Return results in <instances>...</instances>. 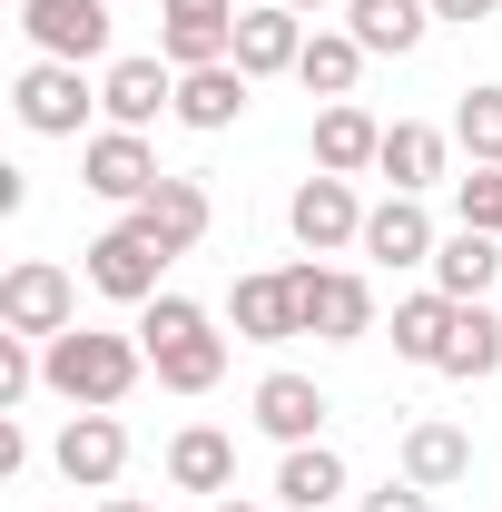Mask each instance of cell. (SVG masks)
Instances as JSON below:
<instances>
[{"label": "cell", "mask_w": 502, "mask_h": 512, "mask_svg": "<svg viewBox=\"0 0 502 512\" xmlns=\"http://www.w3.org/2000/svg\"><path fill=\"white\" fill-rule=\"evenodd\" d=\"M384 158V128L355 109V99H325V119H315V168L325 178H365Z\"/></svg>", "instance_id": "15"}, {"label": "cell", "mask_w": 502, "mask_h": 512, "mask_svg": "<svg viewBox=\"0 0 502 512\" xmlns=\"http://www.w3.org/2000/svg\"><path fill=\"white\" fill-rule=\"evenodd\" d=\"M168 483H178V493H227V483H237V444H227L217 424H188V434L168 444Z\"/></svg>", "instance_id": "24"}, {"label": "cell", "mask_w": 502, "mask_h": 512, "mask_svg": "<svg viewBox=\"0 0 502 512\" xmlns=\"http://www.w3.org/2000/svg\"><path fill=\"white\" fill-rule=\"evenodd\" d=\"M30 384H40V355H30V335H10V325H0V414H10Z\"/></svg>", "instance_id": "31"}, {"label": "cell", "mask_w": 502, "mask_h": 512, "mask_svg": "<svg viewBox=\"0 0 502 512\" xmlns=\"http://www.w3.org/2000/svg\"><path fill=\"white\" fill-rule=\"evenodd\" d=\"M384 178H394V197H424L443 178V128H424V119H394L384 128V158H375Z\"/></svg>", "instance_id": "23"}, {"label": "cell", "mask_w": 502, "mask_h": 512, "mask_svg": "<svg viewBox=\"0 0 502 512\" xmlns=\"http://www.w3.org/2000/svg\"><path fill=\"white\" fill-rule=\"evenodd\" d=\"M345 20H355V40H365L375 60H404V50H424L434 0H345Z\"/></svg>", "instance_id": "19"}, {"label": "cell", "mask_w": 502, "mask_h": 512, "mask_svg": "<svg viewBox=\"0 0 502 512\" xmlns=\"http://www.w3.org/2000/svg\"><path fill=\"white\" fill-rule=\"evenodd\" d=\"M0 325L50 345V335H69V325H79V286H69L50 256H20V266L0 276Z\"/></svg>", "instance_id": "3"}, {"label": "cell", "mask_w": 502, "mask_h": 512, "mask_svg": "<svg viewBox=\"0 0 502 512\" xmlns=\"http://www.w3.org/2000/svg\"><path fill=\"white\" fill-rule=\"evenodd\" d=\"M256 424H266L276 444H315V424H325V384H315V375H266V384H256Z\"/></svg>", "instance_id": "20"}, {"label": "cell", "mask_w": 502, "mask_h": 512, "mask_svg": "<svg viewBox=\"0 0 502 512\" xmlns=\"http://www.w3.org/2000/svg\"><path fill=\"white\" fill-rule=\"evenodd\" d=\"M365 512H434V493L424 483H384V493H365Z\"/></svg>", "instance_id": "32"}, {"label": "cell", "mask_w": 502, "mask_h": 512, "mask_svg": "<svg viewBox=\"0 0 502 512\" xmlns=\"http://www.w3.org/2000/svg\"><path fill=\"white\" fill-rule=\"evenodd\" d=\"M296 306H306V335L325 345H355V335H375V286L365 276H345V266H296Z\"/></svg>", "instance_id": "6"}, {"label": "cell", "mask_w": 502, "mask_h": 512, "mask_svg": "<svg viewBox=\"0 0 502 512\" xmlns=\"http://www.w3.org/2000/svg\"><path fill=\"white\" fill-rule=\"evenodd\" d=\"M453 138L473 148V168H502V89H463V109H453Z\"/></svg>", "instance_id": "29"}, {"label": "cell", "mask_w": 502, "mask_h": 512, "mask_svg": "<svg viewBox=\"0 0 502 512\" xmlns=\"http://www.w3.org/2000/svg\"><path fill=\"white\" fill-rule=\"evenodd\" d=\"M365 60H375V50H365L355 30H315V40H306V60H296V79H306L315 99H355Z\"/></svg>", "instance_id": "26"}, {"label": "cell", "mask_w": 502, "mask_h": 512, "mask_svg": "<svg viewBox=\"0 0 502 512\" xmlns=\"http://www.w3.org/2000/svg\"><path fill=\"white\" fill-rule=\"evenodd\" d=\"M247 89H256V79H247L237 60H217V69H178V119L217 138V128L247 119Z\"/></svg>", "instance_id": "17"}, {"label": "cell", "mask_w": 502, "mask_h": 512, "mask_svg": "<svg viewBox=\"0 0 502 512\" xmlns=\"http://www.w3.org/2000/svg\"><path fill=\"white\" fill-rule=\"evenodd\" d=\"M502 0H434V20H493Z\"/></svg>", "instance_id": "33"}, {"label": "cell", "mask_w": 502, "mask_h": 512, "mask_svg": "<svg viewBox=\"0 0 502 512\" xmlns=\"http://www.w3.org/2000/svg\"><path fill=\"white\" fill-rule=\"evenodd\" d=\"M453 207H463V227L502 237V168H473V178H453Z\"/></svg>", "instance_id": "30"}, {"label": "cell", "mask_w": 502, "mask_h": 512, "mask_svg": "<svg viewBox=\"0 0 502 512\" xmlns=\"http://www.w3.org/2000/svg\"><path fill=\"white\" fill-rule=\"evenodd\" d=\"M502 365V316H483V306H453V345H443V375L483 384Z\"/></svg>", "instance_id": "28"}, {"label": "cell", "mask_w": 502, "mask_h": 512, "mask_svg": "<svg viewBox=\"0 0 502 512\" xmlns=\"http://www.w3.org/2000/svg\"><path fill=\"white\" fill-rule=\"evenodd\" d=\"M493 276H502V237H483V227H463V237L434 247V296H453V306H483Z\"/></svg>", "instance_id": "18"}, {"label": "cell", "mask_w": 502, "mask_h": 512, "mask_svg": "<svg viewBox=\"0 0 502 512\" xmlns=\"http://www.w3.org/2000/svg\"><path fill=\"white\" fill-rule=\"evenodd\" d=\"M335 493H345V453H335V444H286V463H276V503L325 512Z\"/></svg>", "instance_id": "25"}, {"label": "cell", "mask_w": 502, "mask_h": 512, "mask_svg": "<svg viewBox=\"0 0 502 512\" xmlns=\"http://www.w3.org/2000/svg\"><path fill=\"white\" fill-rule=\"evenodd\" d=\"M463 473H473V434H463V424H414V434H404V483L453 493Z\"/></svg>", "instance_id": "22"}, {"label": "cell", "mask_w": 502, "mask_h": 512, "mask_svg": "<svg viewBox=\"0 0 502 512\" xmlns=\"http://www.w3.org/2000/svg\"><path fill=\"white\" fill-rule=\"evenodd\" d=\"M286 10H335V0H286Z\"/></svg>", "instance_id": "35"}, {"label": "cell", "mask_w": 502, "mask_h": 512, "mask_svg": "<svg viewBox=\"0 0 502 512\" xmlns=\"http://www.w3.org/2000/svg\"><path fill=\"white\" fill-rule=\"evenodd\" d=\"M20 30H30V50L40 60H109V0H20Z\"/></svg>", "instance_id": "8"}, {"label": "cell", "mask_w": 502, "mask_h": 512, "mask_svg": "<svg viewBox=\"0 0 502 512\" xmlns=\"http://www.w3.org/2000/svg\"><path fill=\"white\" fill-rule=\"evenodd\" d=\"M99 109H109L119 128H148L158 109H178V69H168V60H109Z\"/></svg>", "instance_id": "14"}, {"label": "cell", "mask_w": 502, "mask_h": 512, "mask_svg": "<svg viewBox=\"0 0 502 512\" xmlns=\"http://www.w3.org/2000/svg\"><path fill=\"white\" fill-rule=\"evenodd\" d=\"M138 365H148V345L138 335H99V325H69V335L40 345V384L60 404H79V414H109L128 384H138Z\"/></svg>", "instance_id": "1"}, {"label": "cell", "mask_w": 502, "mask_h": 512, "mask_svg": "<svg viewBox=\"0 0 502 512\" xmlns=\"http://www.w3.org/2000/svg\"><path fill=\"white\" fill-rule=\"evenodd\" d=\"M158 178H168V168L148 158V138H138V128H99V138L79 148V188L109 197V207H148Z\"/></svg>", "instance_id": "5"}, {"label": "cell", "mask_w": 502, "mask_h": 512, "mask_svg": "<svg viewBox=\"0 0 502 512\" xmlns=\"http://www.w3.org/2000/svg\"><path fill=\"white\" fill-rule=\"evenodd\" d=\"M227 316H237V335H247V345H286V335H306V306H296V266H276V276H237Z\"/></svg>", "instance_id": "13"}, {"label": "cell", "mask_w": 502, "mask_h": 512, "mask_svg": "<svg viewBox=\"0 0 502 512\" xmlns=\"http://www.w3.org/2000/svg\"><path fill=\"white\" fill-rule=\"evenodd\" d=\"M99 512H148V503H99Z\"/></svg>", "instance_id": "36"}, {"label": "cell", "mask_w": 502, "mask_h": 512, "mask_svg": "<svg viewBox=\"0 0 502 512\" xmlns=\"http://www.w3.org/2000/svg\"><path fill=\"white\" fill-rule=\"evenodd\" d=\"M138 345H148V365H158L168 394H207V384L227 375V335H217L207 306H188V296H148V306H138Z\"/></svg>", "instance_id": "2"}, {"label": "cell", "mask_w": 502, "mask_h": 512, "mask_svg": "<svg viewBox=\"0 0 502 512\" xmlns=\"http://www.w3.org/2000/svg\"><path fill=\"white\" fill-rule=\"evenodd\" d=\"M10 99H20V128H30V138H79V119L99 109V89H89L69 60H30L20 79H10Z\"/></svg>", "instance_id": "7"}, {"label": "cell", "mask_w": 502, "mask_h": 512, "mask_svg": "<svg viewBox=\"0 0 502 512\" xmlns=\"http://www.w3.org/2000/svg\"><path fill=\"white\" fill-rule=\"evenodd\" d=\"M286 227L306 256H335V247H365V207H355V178H325L315 168L306 188L286 197Z\"/></svg>", "instance_id": "9"}, {"label": "cell", "mask_w": 502, "mask_h": 512, "mask_svg": "<svg viewBox=\"0 0 502 512\" xmlns=\"http://www.w3.org/2000/svg\"><path fill=\"white\" fill-rule=\"evenodd\" d=\"M158 60L168 69L237 60V0H158Z\"/></svg>", "instance_id": "4"}, {"label": "cell", "mask_w": 502, "mask_h": 512, "mask_svg": "<svg viewBox=\"0 0 502 512\" xmlns=\"http://www.w3.org/2000/svg\"><path fill=\"white\" fill-rule=\"evenodd\" d=\"M128 217H138L168 256H188L197 237H207V188H197V178H158V197H148V207H128Z\"/></svg>", "instance_id": "21"}, {"label": "cell", "mask_w": 502, "mask_h": 512, "mask_svg": "<svg viewBox=\"0 0 502 512\" xmlns=\"http://www.w3.org/2000/svg\"><path fill=\"white\" fill-rule=\"evenodd\" d=\"M158 266H168V247L128 217V227H109V237L89 247V286L119 296V306H148V296H158Z\"/></svg>", "instance_id": "10"}, {"label": "cell", "mask_w": 502, "mask_h": 512, "mask_svg": "<svg viewBox=\"0 0 502 512\" xmlns=\"http://www.w3.org/2000/svg\"><path fill=\"white\" fill-rule=\"evenodd\" d=\"M306 60V10H286V0H256L237 10V69L247 79H276V69Z\"/></svg>", "instance_id": "12"}, {"label": "cell", "mask_w": 502, "mask_h": 512, "mask_svg": "<svg viewBox=\"0 0 502 512\" xmlns=\"http://www.w3.org/2000/svg\"><path fill=\"white\" fill-rule=\"evenodd\" d=\"M365 256H375V266H434V217H424V197L365 207Z\"/></svg>", "instance_id": "16"}, {"label": "cell", "mask_w": 502, "mask_h": 512, "mask_svg": "<svg viewBox=\"0 0 502 512\" xmlns=\"http://www.w3.org/2000/svg\"><path fill=\"white\" fill-rule=\"evenodd\" d=\"M443 345H453V296H404L394 306V355L443 375Z\"/></svg>", "instance_id": "27"}, {"label": "cell", "mask_w": 502, "mask_h": 512, "mask_svg": "<svg viewBox=\"0 0 502 512\" xmlns=\"http://www.w3.org/2000/svg\"><path fill=\"white\" fill-rule=\"evenodd\" d=\"M217 512H256V503H217ZM276 512H296V503H276Z\"/></svg>", "instance_id": "34"}, {"label": "cell", "mask_w": 502, "mask_h": 512, "mask_svg": "<svg viewBox=\"0 0 502 512\" xmlns=\"http://www.w3.org/2000/svg\"><path fill=\"white\" fill-rule=\"evenodd\" d=\"M50 463H60L79 493H109V483H119V463H128L119 414H69V424H60V444H50Z\"/></svg>", "instance_id": "11"}]
</instances>
